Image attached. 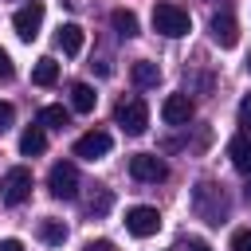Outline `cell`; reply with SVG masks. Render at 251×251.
<instances>
[{
	"instance_id": "obj_1",
	"label": "cell",
	"mask_w": 251,
	"mask_h": 251,
	"mask_svg": "<svg viewBox=\"0 0 251 251\" xmlns=\"http://www.w3.org/2000/svg\"><path fill=\"white\" fill-rule=\"evenodd\" d=\"M192 212L204 220V224H224L227 220V196H224V188L220 184H212V180H204V184H196V192H192Z\"/></svg>"
},
{
	"instance_id": "obj_2",
	"label": "cell",
	"mask_w": 251,
	"mask_h": 251,
	"mask_svg": "<svg viewBox=\"0 0 251 251\" xmlns=\"http://www.w3.org/2000/svg\"><path fill=\"white\" fill-rule=\"evenodd\" d=\"M153 31H161L165 39H180V35L192 31V20H188V12H184L180 4L161 0V4L153 8Z\"/></svg>"
},
{
	"instance_id": "obj_3",
	"label": "cell",
	"mask_w": 251,
	"mask_h": 251,
	"mask_svg": "<svg viewBox=\"0 0 251 251\" xmlns=\"http://www.w3.org/2000/svg\"><path fill=\"white\" fill-rule=\"evenodd\" d=\"M114 122L129 133V137H137V133H145V126H149V106H145V98H122L118 106H114Z\"/></svg>"
},
{
	"instance_id": "obj_4",
	"label": "cell",
	"mask_w": 251,
	"mask_h": 251,
	"mask_svg": "<svg viewBox=\"0 0 251 251\" xmlns=\"http://www.w3.org/2000/svg\"><path fill=\"white\" fill-rule=\"evenodd\" d=\"M27 196H31V169H24V165L8 169V173L0 176V200H4L8 208H16V204H24Z\"/></svg>"
},
{
	"instance_id": "obj_5",
	"label": "cell",
	"mask_w": 251,
	"mask_h": 251,
	"mask_svg": "<svg viewBox=\"0 0 251 251\" xmlns=\"http://www.w3.org/2000/svg\"><path fill=\"white\" fill-rule=\"evenodd\" d=\"M47 188H51V196H59V200H75V196H78V169H75L71 161L51 165Z\"/></svg>"
},
{
	"instance_id": "obj_6",
	"label": "cell",
	"mask_w": 251,
	"mask_h": 251,
	"mask_svg": "<svg viewBox=\"0 0 251 251\" xmlns=\"http://www.w3.org/2000/svg\"><path fill=\"white\" fill-rule=\"evenodd\" d=\"M157 227H161V212H157V208L137 204V208H129V212H126V231H129V235L149 239V235H157Z\"/></svg>"
},
{
	"instance_id": "obj_7",
	"label": "cell",
	"mask_w": 251,
	"mask_h": 251,
	"mask_svg": "<svg viewBox=\"0 0 251 251\" xmlns=\"http://www.w3.org/2000/svg\"><path fill=\"white\" fill-rule=\"evenodd\" d=\"M12 27H16V35H20L24 43H31V39L39 35V27H43V4H39V0L24 4V8L12 16Z\"/></svg>"
},
{
	"instance_id": "obj_8",
	"label": "cell",
	"mask_w": 251,
	"mask_h": 251,
	"mask_svg": "<svg viewBox=\"0 0 251 251\" xmlns=\"http://www.w3.org/2000/svg\"><path fill=\"white\" fill-rule=\"evenodd\" d=\"M110 149H114V137L106 129H90L75 141V157H82V161H102Z\"/></svg>"
},
{
	"instance_id": "obj_9",
	"label": "cell",
	"mask_w": 251,
	"mask_h": 251,
	"mask_svg": "<svg viewBox=\"0 0 251 251\" xmlns=\"http://www.w3.org/2000/svg\"><path fill=\"white\" fill-rule=\"evenodd\" d=\"M129 173H133L137 180H145V184H157V180L169 176V165H165L157 153H133V157H129Z\"/></svg>"
},
{
	"instance_id": "obj_10",
	"label": "cell",
	"mask_w": 251,
	"mask_h": 251,
	"mask_svg": "<svg viewBox=\"0 0 251 251\" xmlns=\"http://www.w3.org/2000/svg\"><path fill=\"white\" fill-rule=\"evenodd\" d=\"M161 118H165V126H188L192 122V98L188 94H169L161 102Z\"/></svg>"
},
{
	"instance_id": "obj_11",
	"label": "cell",
	"mask_w": 251,
	"mask_h": 251,
	"mask_svg": "<svg viewBox=\"0 0 251 251\" xmlns=\"http://www.w3.org/2000/svg\"><path fill=\"white\" fill-rule=\"evenodd\" d=\"M212 39H216L220 47H235V43H239V27H235V20H231L227 12H216V16H212Z\"/></svg>"
},
{
	"instance_id": "obj_12",
	"label": "cell",
	"mask_w": 251,
	"mask_h": 251,
	"mask_svg": "<svg viewBox=\"0 0 251 251\" xmlns=\"http://www.w3.org/2000/svg\"><path fill=\"white\" fill-rule=\"evenodd\" d=\"M227 157H231V165H235L239 173H251V137H247V133H235V137L227 141Z\"/></svg>"
},
{
	"instance_id": "obj_13",
	"label": "cell",
	"mask_w": 251,
	"mask_h": 251,
	"mask_svg": "<svg viewBox=\"0 0 251 251\" xmlns=\"http://www.w3.org/2000/svg\"><path fill=\"white\" fill-rule=\"evenodd\" d=\"M129 78H133V86H157V78H161V67L157 63H149V59H137L133 67H129Z\"/></svg>"
},
{
	"instance_id": "obj_14",
	"label": "cell",
	"mask_w": 251,
	"mask_h": 251,
	"mask_svg": "<svg viewBox=\"0 0 251 251\" xmlns=\"http://www.w3.org/2000/svg\"><path fill=\"white\" fill-rule=\"evenodd\" d=\"M94 102H98V94H94L90 82H75V86H71V110H75V114H90Z\"/></svg>"
},
{
	"instance_id": "obj_15",
	"label": "cell",
	"mask_w": 251,
	"mask_h": 251,
	"mask_svg": "<svg viewBox=\"0 0 251 251\" xmlns=\"http://www.w3.org/2000/svg\"><path fill=\"white\" fill-rule=\"evenodd\" d=\"M110 24H114V31H118L122 39H133V35L141 31V27H137V16H133L129 8H114V12H110Z\"/></svg>"
},
{
	"instance_id": "obj_16",
	"label": "cell",
	"mask_w": 251,
	"mask_h": 251,
	"mask_svg": "<svg viewBox=\"0 0 251 251\" xmlns=\"http://www.w3.org/2000/svg\"><path fill=\"white\" fill-rule=\"evenodd\" d=\"M55 39H59V47H63L67 55H78V51H82V43H86V35H82V27H78V24H63Z\"/></svg>"
},
{
	"instance_id": "obj_17",
	"label": "cell",
	"mask_w": 251,
	"mask_h": 251,
	"mask_svg": "<svg viewBox=\"0 0 251 251\" xmlns=\"http://www.w3.org/2000/svg\"><path fill=\"white\" fill-rule=\"evenodd\" d=\"M67 126H71V110H63V106L39 110V129H67Z\"/></svg>"
},
{
	"instance_id": "obj_18",
	"label": "cell",
	"mask_w": 251,
	"mask_h": 251,
	"mask_svg": "<svg viewBox=\"0 0 251 251\" xmlns=\"http://www.w3.org/2000/svg\"><path fill=\"white\" fill-rule=\"evenodd\" d=\"M43 149H47V133H43L39 126L24 129V137H20V153H24V157H39Z\"/></svg>"
},
{
	"instance_id": "obj_19",
	"label": "cell",
	"mask_w": 251,
	"mask_h": 251,
	"mask_svg": "<svg viewBox=\"0 0 251 251\" xmlns=\"http://www.w3.org/2000/svg\"><path fill=\"white\" fill-rule=\"evenodd\" d=\"M35 231H39V239H43V243H51V247H59V243L67 239V224H63V220H51V216H47V220H39V227H35Z\"/></svg>"
},
{
	"instance_id": "obj_20",
	"label": "cell",
	"mask_w": 251,
	"mask_h": 251,
	"mask_svg": "<svg viewBox=\"0 0 251 251\" xmlns=\"http://www.w3.org/2000/svg\"><path fill=\"white\" fill-rule=\"evenodd\" d=\"M55 78H59V63H55V59H39L35 71H31V82H35V86H51Z\"/></svg>"
},
{
	"instance_id": "obj_21",
	"label": "cell",
	"mask_w": 251,
	"mask_h": 251,
	"mask_svg": "<svg viewBox=\"0 0 251 251\" xmlns=\"http://www.w3.org/2000/svg\"><path fill=\"white\" fill-rule=\"evenodd\" d=\"M110 204H114V192H110V188H98V192L90 196L86 212H90V216H106V212H110Z\"/></svg>"
},
{
	"instance_id": "obj_22",
	"label": "cell",
	"mask_w": 251,
	"mask_h": 251,
	"mask_svg": "<svg viewBox=\"0 0 251 251\" xmlns=\"http://www.w3.org/2000/svg\"><path fill=\"white\" fill-rule=\"evenodd\" d=\"M231 251H251V227H243V231L231 235Z\"/></svg>"
},
{
	"instance_id": "obj_23",
	"label": "cell",
	"mask_w": 251,
	"mask_h": 251,
	"mask_svg": "<svg viewBox=\"0 0 251 251\" xmlns=\"http://www.w3.org/2000/svg\"><path fill=\"white\" fill-rule=\"evenodd\" d=\"M12 122H16V110H12V102H0V133H4V129H12Z\"/></svg>"
},
{
	"instance_id": "obj_24",
	"label": "cell",
	"mask_w": 251,
	"mask_h": 251,
	"mask_svg": "<svg viewBox=\"0 0 251 251\" xmlns=\"http://www.w3.org/2000/svg\"><path fill=\"white\" fill-rule=\"evenodd\" d=\"M239 126L251 129V94H243V102H239Z\"/></svg>"
},
{
	"instance_id": "obj_25",
	"label": "cell",
	"mask_w": 251,
	"mask_h": 251,
	"mask_svg": "<svg viewBox=\"0 0 251 251\" xmlns=\"http://www.w3.org/2000/svg\"><path fill=\"white\" fill-rule=\"evenodd\" d=\"M12 75H16V67H12V59H8V51L0 47V82H8Z\"/></svg>"
},
{
	"instance_id": "obj_26",
	"label": "cell",
	"mask_w": 251,
	"mask_h": 251,
	"mask_svg": "<svg viewBox=\"0 0 251 251\" xmlns=\"http://www.w3.org/2000/svg\"><path fill=\"white\" fill-rule=\"evenodd\" d=\"M184 251H212L204 239H184Z\"/></svg>"
},
{
	"instance_id": "obj_27",
	"label": "cell",
	"mask_w": 251,
	"mask_h": 251,
	"mask_svg": "<svg viewBox=\"0 0 251 251\" xmlns=\"http://www.w3.org/2000/svg\"><path fill=\"white\" fill-rule=\"evenodd\" d=\"M0 251H24L20 239H0Z\"/></svg>"
},
{
	"instance_id": "obj_28",
	"label": "cell",
	"mask_w": 251,
	"mask_h": 251,
	"mask_svg": "<svg viewBox=\"0 0 251 251\" xmlns=\"http://www.w3.org/2000/svg\"><path fill=\"white\" fill-rule=\"evenodd\" d=\"M86 247H90V251H114V243H110V239H98V243H86Z\"/></svg>"
},
{
	"instance_id": "obj_29",
	"label": "cell",
	"mask_w": 251,
	"mask_h": 251,
	"mask_svg": "<svg viewBox=\"0 0 251 251\" xmlns=\"http://www.w3.org/2000/svg\"><path fill=\"white\" fill-rule=\"evenodd\" d=\"M247 75H251V55H247Z\"/></svg>"
},
{
	"instance_id": "obj_30",
	"label": "cell",
	"mask_w": 251,
	"mask_h": 251,
	"mask_svg": "<svg viewBox=\"0 0 251 251\" xmlns=\"http://www.w3.org/2000/svg\"><path fill=\"white\" fill-rule=\"evenodd\" d=\"M86 251H90V247H86Z\"/></svg>"
}]
</instances>
